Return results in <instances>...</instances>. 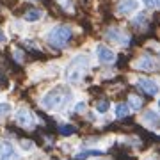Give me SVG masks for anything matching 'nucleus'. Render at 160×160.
Listing matches in <instances>:
<instances>
[{
	"label": "nucleus",
	"instance_id": "obj_1",
	"mask_svg": "<svg viewBox=\"0 0 160 160\" xmlns=\"http://www.w3.org/2000/svg\"><path fill=\"white\" fill-rule=\"evenodd\" d=\"M69 98H71L69 89H66L64 86H57L41 98V105L46 110H59L66 105V102H69Z\"/></svg>",
	"mask_w": 160,
	"mask_h": 160
},
{
	"label": "nucleus",
	"instance_id": "obj_2",
	"mask_svg": "<svg viewBox=\"0 0 160 160\" xmlns=\"http://www.w3.org/2000/svg\"><path fill=\"white\" fill-rule=\"evenodd\" d=\"M87 69H89V57L78 53V55H75V57L68 62V66H66V71H64L66 80L71 82V84H80L82 78L86 77Z\"/></svg>",
	"mask_w": 160,
	"mask_h": 160
},
{
	"label": "nucleus",
	"instance_id": "obj_3",
	"mask_svg": "<svg viewBox=\"0 0 160 160\" xmlns=\"http://www.w3.org/2000/svg\"><path fill=\"white\" fill-rule=\"evenodd\" d=\"M71 39V29L66 27V25H57V27H53V29L46 34V41H48V45L52 48H55V50H61L64 46L69 43Z\"/></svg>",
	"mask_w": 160,
	"mask_h": 160
},
{
	"label": "nucleus",
	"instance_id": "obj_4",
	"mask_svg": "<svg viewBox=\"0 0 160 160\" xmlns=\"http://www.w3.org/2000/svg\"><path fill=\"white\" fill-rule=\"evenodd\" d=\"M135 84H137V87L144 94H149V96H155L160 91V86L157 84V80H153V78H137Z\"/></svg>",
	"mask_w": 160,
	"mask_h": 160
},
{
	"label": "nucleus",
	"instance_id": "obj_5",
	"mask_svg": "<svg viewBox=\"0 0 160 160\" xmlns=\"http://www.w3.org/2000/svg\"><path fill=\"white\" fill-rule=\"evenodd\" d=\"M34 114L30 112L27 107H22V109L16 112V123L20 126H25V128H30V126L34 125Z\"/></svg>",
	"mask_w": 160,
	"mask_h": 160
},
{
	"label": "nucleus",
	"instance_id": "obj_6",
	"mask_svg": "<svg viewBox=\"0 0 160 160\" xmlns=\"http://www.w3.org/2000/svg\"><path fill=\"white\" fill-rule=\"evenodd\" d=\"M96 57L100 59V62L103 64H110L116 61V53L110 50L109 46L105 45H96Z\"/></svg>",
	"mask_w": 160,
	"mask_h": 160
},
{
	"label": "nucleus",
	"instance_id": "obj_7",
	"mask_svg": "<svg viewBox=\"0 0 160 160\" xmlns=\"http://www.w3.org/2000/svg\"><path fill=\"white\" fill-rule=\"evenodd\" d=\"M139 9V0H121L118 4V14L121 16H128L132 12H135Z\"/></svg>",
	"mask_w": 160,
	"mask_h": 160
},
{
	"label": "nucleus",
	"instance_id": "obj_8",
	"mask_svg": "<svg viewBox=\"0 0 160 160\" xmlns=\"http://www.w3.org/2000/svg\"><path fill=\"white\" fill-rule=\"evenodd\" d=\"M142 123L148 128H153V130H158L160 128V116L155 112L153 109H149V110H146L142 114Z\"/></svg>",
	"mask_w": 160,
	"mask_h": 160
},
{
	"label": "nucleus",
	"instance_id": "obj_9",
	"mask_svg": "<svg viewBox=\"0 0 160 160\" xmlns=\"http://www.w3.org/2000/svg\"><path fill=\"white\" fill-rule=\"evenodd\" d=\"M133 66L137 69H144V71H153V69H157V61L149 55H142L133 62Z\"/></svg>",
	"mask_w": 160,
	"mask_h": 160
},
{
	"label": "nucleus",
	"instance_id": "obj_10",
	"mask_svg": "<svg viewBox=\"0 0 160 160\" xmlns=\"http://www.w3.org/2000/svg\"><path fill=\"white\" fill-rule=\"evenodd\" d=\"M105 36H107V39L114 41V43H118V45H126V43H128V38H126V34L123 32V30L116 29V27H112V29H107Z\"/></svg>",
	"mask_w": 160,
	"mask_h": 160
},
{
	"label": "nucleus",
	"instance_id": "obj_11",
	"mask_svg": "<svg viewBox=\"0 0 160 160\" xmlns=\"http://www.w3.org/2000/svg\"><path fill=\"white\" fill-rule=\"evenodd\" d=\"M41 16H43V11H41V9H30V11H27L23 14V20L32 23V22H39Z\"/></svg>",
	"mask_w": 160,
	"mask_h": 160
},
{
	"label": "nucleus",
	"instance_id": "obj_12",
	"mask_svg": "<svg viewBox=\"0 0 160 160\" xmlns=\"http://www.w3.org/2000/svg\"><path fill=\"white\" fill-rule=\"evenodd\" d=\"M130 114V107L126 105V103H119L118 107H116V118H126V116Z\"/></svg>",
	"mask_w": 160,
	"mask_h": 160
},
{
	"label": "nucleus",
	"instance_id": "obj_13",
	"mask_svg": "<svg viewBox=\"0 0 160 160\" xmlns=\"http://www.w3.org/2000/svg\"><path fill=\"white\" fill-rule=\"evenodd\" d=\"M87 157H102V151L100 149H87V151H82V153L77 155V158L78 160H84Z\"/></svg>",
	"mask_w": 160,
	"mask_h": 160
},
{
	"label": "nucleus",
	"instance_id": "obj_14",
	"mask_svg": "<svg viewBox=\"0 0 160 160\" xmlns=\"http://www.w3.org/2000/svg\"><path fill=\"white\" fill-rule=\"evenodd\" d=\"M130 109H133V110H139V107L142 105V102H141V98H137V96H133L132 94L130 98H128V103H126Z\"/></svg>",
	"mask_w": 160,
	"mask_h": 160
},
{
	"label": "nucleus",
	"instance_id": "obj_15",
	"mask_svg": "<svg viewBox=\"0 0 160 160\" xmlns=\"http://www.w3.org/2000/svg\"><path fill=\"white\" fill-rule=\"evenodd\" d=\"M94 109H96V112H100V114H105V112L110 109V103L109 102H98L96 105H94Z\"/></svg>",
	"mask_w": 160,
	"mask_h": 160
},
{
	"label": "nucleus",
	"instance_id": "obj_16",
	"mask_svg": "<svg viewBox=\"0 0 160 160\" xmlns=\"http://www.w3.org/2000/svg\"><path fill=\"white\" fill-rule=\"evenodd\" d=\"M11 103H0V119L4 118V116H7L9 112H11Z\"/></svg>",
	"mask_w": 160,
	"mask_h": 160
},
{
	"label": "nucleus",
	"instance_id": "obj_17",
	"mask_svg": "<svg viewBox=\"0 0 160 160\" xmlns=\"http://www.w3.org/2000/svg\"><path fill=\"white\" fill-rule=\"evenodd\" d=\"M61 133L62 135H71V133H75V126H61Z\"/></svg>",
	"mask_w": 160,
	"mask_h": 160
},
{
	"label": "nucleus",
	"instance_id": "obj_18",
	"mask_svg": "<svg viewBox=\"0 0 160 160\" xmlns=\"http://www.w3.org/2000/svg\"><path fill=\"white\" fill-rule=\"evenodd\" d=\"M59 2H61V6H62L66 11H71V9H73V4H71V0H59Z\"/></svg>",
	"mask_w": 160,
	"mask_h": 160
},
{
	"label": "nucleus",
	"instance_id": "obj_19",
	"mask_svg": "<svg viewBox=\"0 0 160 160\" xmlns=\"http://www.w3.org/2000/svg\"><path fill=\"white\" fill-rule=\"evenodd\" d=\"M84 110H86V102H78L77 103V105H75V112H84Z\"/></svg>",
	"mask_w": 160,
	"mask_h": 160
},
{
	"label": "nucleus",
	"instance_id": "obj_20",
	"mask_svg": "<svg viewBox=\"0 0 160 160\" xmlns=\"http://www.w3.org/2000/svg\"><path fill=\"white\" fill-rule=\"evenodd\" d=\"M144 4H146V6L148 7H157V4H155V0H142Z\"/></svg>",
	"mask_w": 160,
	"mask_h": 160
},
{
	"label": "nucleus",
	"instance_id": "obj_21",
	"mask_svg": "<svg viewBox=\"0 0 160 160\" xmlns=\"http://www.w3.org/2000/svg\"><path fill=\"white\" fill-rule=\"evenodd\" d=\"M22 146H23V149H25V148H32V142H29V141L25 142V141H23V142H22Z\"/></svg>",
	"mask_w": 160,
	"mask_h": 160
},
{
	"label": "nucleus",
	"instance_id": "obj_22",
	"mask_svg": "<svg viewBox=\"0 0 160 160\" xmlns=\"http://www.w3.org/2000/svg\"><path fill=\"white\" fill-rule=\"evenodd\" d=\"M4 41H6V34L2 32V29H0V43H4Z\"/></svg>",
	"mask_w": 160,
	"mask_h": 160
},
{
	"label": "nucleus",
	"instance_id": "obj_23",
	"mask_svg": "<svg viewBox=\"0 0 160 160\" xmlns=\"http://www.w3.org/2000/svg\"><path fill=\"white\" fill-rule=\"evenodd\" d=\"M2 155H4V142L0 141V157H2Z\"/></svg>",
	"mask_w": 160,
	"mask_h": 160
},
{
	"label": "nucleus",
	"instance_id": "obj_24",
	"mask_svg": "<svg viewBox=\"0 0 160 160\" xmlns=\"http://www.w3.org/2000/svg\"><path fill=\"white\" fill-rule=\"evenodd\" d=\"M155 4H157V6L160 7V0H155Z\"/></svg>",
	"mask_w": 160,
	"mask_h": 160
},
{
	"label": "nucleus",
	"instance_id": "obj_25",
	"mask_svg": "<svg viewBox=\"0 0 160 160\" xmlns=\"http://www.w3.org/2000/svg\"><path fill=\"white\" fill-rule=\"evenodd\" d=\"M148 160H158V158H148Z\"/></svg>",
	"mask_w": 160,
	"mask_h": 160
},
{
	"label": "nucleus",
	"instance_id": "obj_26",
	"mask_svg": "<svg viewBox=\"0 0 160 160\" xmlns=\"http://www.w3.org/2000/svg\"><path fill=\"white\" fill-rule=\"evenodd\" d=\"M158 107H160V102H158Z\"/></svg>",
	"mask_w": 160,
	"mask_h": 160
}]
</instances>
